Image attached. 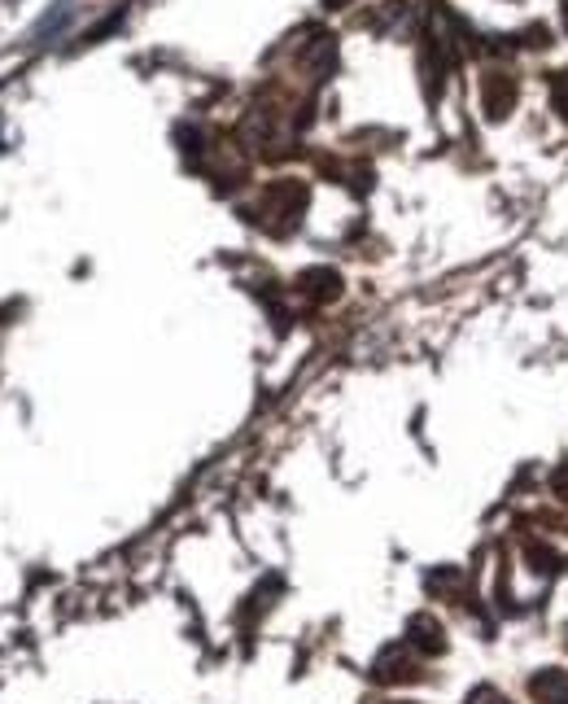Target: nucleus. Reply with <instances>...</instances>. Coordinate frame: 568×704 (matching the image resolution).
Returning <instances> with one entry per match:
<instances>
[{
	"instance_id": "nucleus-1",
	"label": "nucleus",
	"mask_w": 568,
	"mask_h": 704,
	"mask_svg": "<svg viewBox=\"0 0 568 704\" xmlns=\"http://www.w3.org/2000/svg\"><path fill=\"white\" fill-rule=\"evenodd\" d=\"M481 96H486V110H490V118H503L508 110H512V101H516V83H512V75H486V83H481Z\"/></svg>"
},
{
	"instance_id": "nucleus-2",
	"label": "nucleus",
	"mask_w": 568,
	"mask_h": 704,
	"mask_svg": "<svg viewBox=\"0 0 568 704\" xmlns=\"http://www.w3.org/2000/svg\"><path fill=\"white\" fill-rule=\"evenodd\" d=\"M407 639H411L420 652H442V648H446V635H442V626H438L433 617H424V613L407 622Z\"/></svg>"
},
{
	"instance_id": "nucleus-3",
	"label": "nucleus",
	"mask_w": 568,
	"mask_h": 704,
	"mask_svg": "<svg viewBox=\"0 0 568 704\" xmlns=\"http://www.w3.org/2000/svg\"><path fill=\"white\" fill-rule=\"evenodd\" d=\"M302 294H310L315 303H328V298H337L341 294V276L337 272H328V268H315V272H302Z\"/></svg>"
},
{
	"instance_id": "nucleus-4",
	"label": "nucleus",
	"mask_w": 568,
	"mask_h": 704,
	"mask_svg": "<svg viewBox=\"0 0 568 704\" xmlns=\"http://www.w3.org/2000/svg\"><path fill=\"white\" fill-rule=\"evenodd\" d=\"M530 692L547 704H568V674L565 670H547V674H538L530 683Z\"/></svg>"
},
{
	"instance_id": "nucleus-5",
	"label": "nucleus",
	"mask_w": 568,
	"mask_h": 704,
	"mask_svg": "<svg viewBox=\"0 0 568 704\" xmlns=\"http://www.w3.org/2000/svg\"><path fill=\"white\" fill-rule=\"evenodd\" d=\"M376 679L380 683H402V679H416V666L398 657V648H389L380 661H376Z\"/></svg>"
},
{
	"instance_id": "nucleus-6",
	"label": "nucleus",
	"mask_w": 568,
	"mask_h": 704,
	"mask_svg": "<svg viewBox=\"0 0 568 704\" xmlns=\"http://www.w3.org/2000/svg\"><path fill=\"white\" fill-rule=\"evenodd\" d=\"M552 96H556V110H560V114L568 118V70H560V75H556V88H552Z\"/></svg>"
},
{
	"instance_id": "nucleus-7",
	"label": "nucleus",
	"mask_w": 568,
	"mask_h": 704,
	"mask_svg": "<svg viewBox=\"0 0 568 704\" xmlns=\"http://www.w3.org/2000/svg\"><path fill=\"white\" fill-rule=\"evenodd\" d=\"M552 486H556V495H560V499L568 503V464L560 468V473H556V477H552Z\"/></svg>"
}]
</instances>
